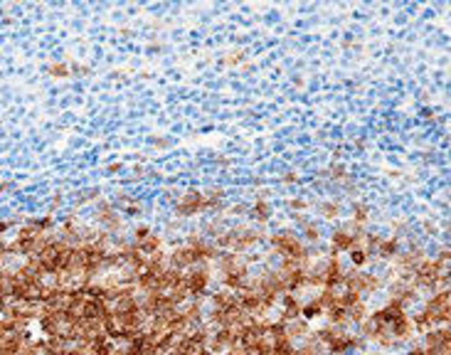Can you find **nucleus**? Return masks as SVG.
Masks as SVG:
<instances>
[{
	"mask_svg": "<svg viewBox=\"0 0 451 355\" xmlns=\"http://www.w3.org/2000/svg\"><path fill=\"white\" fill-rule=\"evenodd\" d=\"M163 242H165V237H163V234L150 232V234L141 237V240H136V249H138L143 257H150V254H156V252L163 249Z\"/></svg>",
	"mask_w": 451,
	"mask_h": 355,
	"instance_id": "nucleus-4",
	"label": "nucleus"
},
{
	"mask_svg": "<svg viewBox=\"0 0 451 355\" xmlns=\"http://www.w3.org/2000/svg\"><path fill=\"white\" fill-rule=\"evenodd\" d=\"M316 212H318V220H343V205L335 197L316 203Z\"/></svg>",
	"mask_w": 451,
	"mask_h": 355,
	"instance_id": "nucleus-5",
	"label": "nucleus"
},
{
	"mask_svg": "<svg viewBox=\"0 0 451 355\" xmlns=\"http://www.w3.org/2000/svg\"><path fill=\"white\" fill-rule=\"evenodd\" d=\"M345 257H348V262H350L353 269H365L367 262H370V254H367L365 249H360V247H353Z\"/></svg>",
	"mask_w": 451,
	"mask_h": 355,
	"instance_id": "nucleus-7",
	"label": "nucleus"
},
{
	"mask_svg": "<svg viewBox=\"0 0 451 355\" xmlns=\"http://www.w3.org/2000/svg\"><path fill=\"white\" fill-rule=\"evenodd\" d=\"M311 207V203L308 200H304V197H296V200H289V210H293L296 215L298 212H306Z\"/></svg>",
	"mask_w": 451,
	"mask_h": 355,
	"instance_id": "nucleus-9",
	"label": "nucleus"
},
{
	"mask_svg": "<svg viewBox=\"0 0 451 355\" xmlns=\"http://www.w3.org/2000/svg\"><path fill=\"white\" fill-rule=\"evenodd\" d=\"M50 74L57 76V79H59V76L67 79V76L72 74V69H69V64H64V62H52V64H50Z\"/></svg>",
	"mask_w": 451,
	"mask_h": 355,
	"instance_id": "nucleus-8",
	"label": "nucleus"
},
{
	"mask_svg": "<svg viewBox=\"0 0 451 355\" xmlns=\"http://www.w3.org/2000/svg\"><path fill=\"white\" fill-rule=\"evenodd\" d=\"M205 212V197H202V190H187L178 197L175 203V215L180 220H190L195 215Z\"/></svg>",
	"mask_w": 451,
	"mask_h": 355,
	"instance_id": "nucleus-1",
	"label": "nucleus"
},
{
	"mask_svg": "<svg viewBox=\"0 0 451 355\" xmlns=\"http://www.w3.org/2000/svg\"><path fill=\"white\" fill-rule=\"evenodd\" d=\"M284 183H298V173H284Z\"/></svg>",
	"mask_w": 451,
	"mask_h": 355,
	"instance_id": "nucleus-10",
	"label": "nucleus"
},
{
	"mask_svg": "<svg viewBox=\"0 0 451 355\" xmlns=\"http://www.w3.org/2000/svg\"><path fill=\"white\" fill-rule=\"evenodd\" d=\"M271 215H274V207H271L269 200H264V197H259L254 205H249V212H247L249 222H254V224H267L271 220Z\"/></svg>",
	"mask_w": 451,
	"mask_h": 355,
	"instance_id": "nucleus-3",
	"label": "nucleus"
},
{
	"mask_svg": "<svg viewBox=\"0 0 451 355\" xmlns=\"http://www.w3.org/2000/svg\"><path fill=\"white\" fill-rule=\"evenodd\" d=\"M350 220L353 222H358V224H367V220H370V205H365V203H353L350 205Z\"/></svg>",
	"mask_w": 451,
	"mask_h": 355,
	"instance_id": "nucleus-6",
	"label": "nucleus"
},
{
	"mask_svg": "<svg viewBox=\"0 0 451 355\" xmlns=\"http://www.w3.org/2000/svg\"><path fill=\"white\" fill-rule=\"evenodd\" d=\"M328 244H330V249L335 254H348L355 247V237L350 232H345L343 227H335L330 232V237H328Z\"/></svg>",
	"mask_w": 451,
	"mask_h": 355,
	"instance_id": "nucleus-2",
	"label": "nucleus"
}]
</instances>
